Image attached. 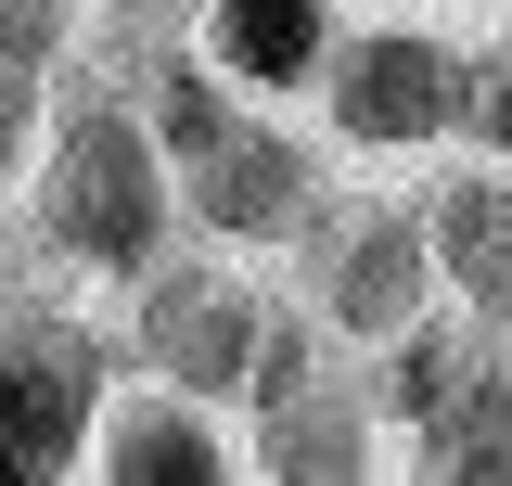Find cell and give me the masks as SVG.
<instances>
[{"instance_id":"1","label":"cell","mask_w":512,"mask_h":486,"mask_svg":"<svg viewBox=\"0 0 512 486\" xmlns=\"http://www.w3.org/2000/svg\"><path fill=\"white\" fill-rule=\"evenodd\" d=\"M52 231L103 269H141L154 256V154L128 141L116 116H77L52 154Z\"/></svg>"},{"instance_id":"2","label":"cell","mask_w":512,"mask_h":486,"mask_svg":"<svg viewBox=\"0 0 512 486\" xmlns=\"http://www.w3.org/2000/svg\"><path fill=\"white\" fill-rule=\"evenodd\" d=\"M90 384H103V359L64 333V320H13V448H26V474H64L77 461V423H90Z\"/></svg>"},{"instance_id":"3","label":"cell","mask_w":512,"mask_h":486,"mask_svg":"<svg viewBox=\"0 0 512 486\" xmlns=\"http://www.w3.org/2000/svg\"><path fill=\"white\" fill-rule=\"evenodd\" d=\"M141 346L180 371V384H231V371L269 359V346H256V307L231 295V282H205V269L154 282V307H141Z\"/></svg>"},{"instance_id":"4","label":"cell","mask_w":512,"mask_h":486,"mask_svg":"<svg viewBox=\"0 0 512 486\" xmlns=\"http://www.w3.org/2000/svg\"><path fill=\"white\" fill-rule=\"evenodd\" d=\"M192 205H205L218 231H295V218H308V154H295V141H231V128H218V141L192 154Z\"/></svg>"},{"instance_id":"5","label":"cell","mask_w":512,"mask_h":486,"mask_svg":"<svg viewBox=\"0 0 512 486\" xmlns=\"http://www.w3.org/2000/svg\"><path fill=\"white\" fill-rule=\"evenodd\" d=\"M448 116V52L436 39H372L346 52V128L359 141H423Z\"/></svg>"},{"instance_id":"6","label":"cell","mask_w":512,"mask_h":486,"mask_svg":"<svg viewBox=\"0 0 512 486\" xmlns=\"http://www.w3.org/2000/svg\"><path fill=\"white\" fill-rule=\"evenodd\" d=\"M410 295H423V243H410V218H372V231L333 256V320L397 333V320H410Z\"/></svg>"},{"instance_id":"7","label":"cell","mask_w":512,"mask_h":486,"mask_svg":"<svg viewBox=\"0 0 512 486\" xmlns=\"http://www.w3.org/2000/svg\"><path fill=\"white\" fill-rule=\"evenodd\" d=\"M436 243H448V269L474 282V307L512 320V192H500V180H461V192L436 205Z\"/></svg>"},{"instance_id":"8","label":"cell","mask_w":512,"mask_h":486,"mask_svg":"<svg viewBox=\"0 0 512 486\" xmlns=\"http://www.w3.org/2000/svg\"><path fill=\"white\" fill-rule=\"evenodd\" d=\"M103 474H128V486H192V474H218V435L180 423V410H128V423L103 435Z\"/></svg>"},{"instance_id":"9","label":"cell","mask_w":512,"mask_h":486,"mask_svg":"<svg viewBox=\"0 0 512 486\" xmlns=\"http://www.w3.org/2000/svg\"><path fill=\"white\" fill-rule=\"evenodd\" d=\"M218 52L244 64V77H308V52H320V0H231V26H218Z\"/></svg>"},{"instance_id":"10","label":"cell","mask_w":512,"mask_h":486,"mask_svg":"<svg viewBox=\"0 0 512 486\" xmlns=\"http://www.w3.org/2000/svg\"><path fill=\"white\" fill-rule=\"evenodd\" d=\"M436 474H512V384L500 371L436 410Z\"/></svg>"},{"instance_id":"11","label":"cell","mask_w":512,"mask_h":486,"mask_svg":"<svg viewBox=\"0 0 512 486\" xmlns=\"http://www.w3.org/2000/svg\"><path fill=\"white\" fill-rule=\"evenodd\" d=\"M269 461L282 474H359V423L333 397H269Z\"/></svg>"},{"instance_id":"12","label":"cell","mask_w":512,"mask_h":486,"mask_svg":"<svg viewBox=\"0 0 512 486\" xmlns=\"http://www.w3.org/2000/svg\"><path fill=\"white\" fill-rule=\"evenodd\" d=\"M474 384H487V371H474V346H410V359H397V397H410L423 423H436L448 397H474Z\"/></svg>"},{"instance_id":"13","label":"cell","mask_w":512,"mask_h":486,"mask_svg":"<svg viewBox=\"0 0 512 486\" xmlns=\"http://www.w3.org/2000/svg\"><path fill=\"white\" fill-rule=\"evenodd\" d=\"M474 128H487V141L512 154V64H487V90H474Z\"/></svg>"}]
</instances>
